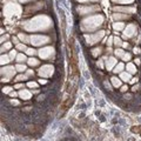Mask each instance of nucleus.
<instances>
[{
	"label": "nucleus",
	"instance_id": "obj_1",
	"mask_svg": "<svg viewBox=\"0 0 141 141\" xmlns=\"http://www.w3.org/2000/svg\"><path fill=\"white\" fill-rule=\"evenodd\" d=\"M114 11L125 12V13H134L135 8L134 7H114Z\"/></svg>",
	"mask_w": 141,
	"mask_h": 141
},
{
	"label": "nucleus",
	"instance_id": "obj_2",
	"mask_svg": "<svg viewBox=\"0 0 141 141\" xmlns=\"http://www.w3.org/2000/svg\"><path fill=\"white\" fill-rule=\"evenodd\" d=\"M99 9L98 6H92V7H84V8H79V12L81 13H86V12H92V11H96Z\"/></svg>",
	"mask_w": 141,
	"mask_h": 141
},
{
	"label": "nucleus",
	"instance_id": "obj_3",
	"mask_svg": "<svg viewBox=\"0 0 141 141\" xmlns=\"http://www.w3.org/2000/svg\"><path fill=\"white\" fill-rule=\"evenodd\" d=\"M114 2H118V4H131L134 0H113Z\"/></svg>",
	"mask_w": 141,
	"mask_h": 141
},
{
	"label": "nucleus",
	"instance_id": "obj_4",
	"mask_svg": "<svg viewBox=\"0 0 141 141\" xmlns=\"http://www.w3.org/2000/svg\"><path fill=\"white\" fill-rule=\"evenodd\" d=\"M133 30H134V27H133V26H129V27H128V30L125 31V36H129L131 34H132V31Z\"/></svg>",
	"mask_w": 141,
	"mask_h": 141
},
{
	"label": "nucleus",
	"instance_id": "obj_5",
	"mask_svg": "<svg viewBox=\"0 0 141 141\" xmlns=\"http://www.w3.org/2000/svg\"><path fill=\"white\" fill-rule=\"evenodd\" d=\"M112 82H113V85H114L115 87H119V86H120V80L116 79V78H113V79H112Z\"/></svg>",
	"mask_w": 141,
	"mask_h": 141
},
{
	"label": "nucleus",
	"instance_id": "obj_6",
	"mask_svg": "<svg viewBox=\"0 0 141 141\" xmlns=\"http://www.w3.org/2000/svg\"><path fill=\"white\" fill-rule=\"evenodd\" d=\"M122 69H123V65H122V64H119L118 66L115 67V70H114V72H116V73H118V72H121V70H122Z\"/></svg>",
	"mask_w": 141,
	"mask_h": 141
},
{
	"label": "nucleus",
	"instance_id": "obj_7",
	"mask_svg": "<svg viewBox=\"0 0 141 141\" xmlns=\"http://www.w3.org/2000/svg\"><path fill=\"white\" fill-rule=\"evenodd\" d=\"M122 27H123V25L121 23H118V24H115V25H114V28H115V30H121Z\"/></svg>",
	"mask_w": 141,
	"mask_h": 141
},
{
	"label": "nucleus",
	"instance_id": "obj_8",
	"mask_svg": "<svg viewBox=\"0 0 141 141\" xmlns=\"http://www.w3.org/2000/svg\"><path fill=\"white\" fill-rule=\"evenodd\" d=\"M121 78H122L125 81H127L128 79H129V74H127V73H122V75H121Z\"/></svg>",
	"mask_w": 141,
	"mask_h": 141
},
{
	"label": "nucleus",
	"instance_id": "obj_9",
	"mask_svg": "<svg viewBox=\"0 0 141 141\" xmlns=\"http://www.w3.org/2000/svg\"><path fill=\"white\" fill-rule=\"evenodd\" d=\"M114 62H115V60H114V59H109V62H108V65H107V67H108V68H111V67L114 65Z\"/></svg>",
	"mask_w": 141,
	"mask_h": 141
},
{
	"label": "nucleus",
	"instance_id": "obj_10",
	"mask_svg": "<svg viewBox=\"0 0 141 141\" xmlns=\"http://www.w3.org/2000/svg\"><path fill=\"white\" fill-rule=\"evenodd\" d=\"M20 95L23 96V98H26V99H27L28 96H30V93H27V92H21Z\"/></svg>",
	"mask_w": 141,
	"mask_h": 141
},
{
	"label": "nucleus",
	"instance_id": "obj_11",
	"mask_svg": "<svg viewBox=\"0 0 141 141\" xmlns=\"http://www.w3.org/2000/svg\"><path fill=\"white\" fill-rule=\"evenodd\" d=\"M127 68H128V70H129V72H135V68H134V66H133V65H128L127 66Z\"/></svg>",
	"mask_w": 141,
	"mask_h": 141
},
{
	"label": "nucleus",
	"instance_id": "obj_12",
	"mask_svg": "<svg viewBox=\"0 0 141 141\" xmlns=\"http://www.w3.org/2000/svg\"><path fill=\"white\" fill-rule=\"evenodd\" d=\"M1 62H2V64H4V62H5V64H6V62H8V58H7V57H2L1 58Z\"/></svg>",
	"mask_w": 141,
	"mask_h": 141
},
{
	"label": "nucleus",
	"instance_id": "obj_13",
	"mask_svg": "<svg viewBox=\"0 0 141 141\" xmlns=\"http://www.w3.org/2000/svg\"><path fill=\"white\" fill-rule=\"evenodd\" d=\"M23 60H25V57H24L23 54L18 55V61H23Z\"/></svg>",
	"mask_w": 141,
	"mask_h": 141
},
{
	"label": "nucleus",
	"instance_id": "obj_14",
	"mask_svg": "<svg viewBox=\"0 0 141 141\" xmlns=\"http://www.w3.org/2000/svg\"><path fill=\"white\" fill-rule=\"evenodd\" d=\"M38 64V61H36L35 59H31L30 60V65H36Z\"/></svg>",
	"mask_w": 141,
	"mask_h": 141
},
{
	"label": "nucleus",
	"instance_id": "obj_15",
	"mask_svg": "<svg viewBox=\"0 0 141 141\" xmlns=\"http://www.w3.org/2000/svg\"><path fill=\"white\" fill-rule=\"evenodd\" d=\"M114 18H116V19H121V18H125V15H121V14H114Z\"/></svg>",
	"mask_w": 141,
	"mask_h": 141
},
{
	"label": "nucleus",
	"instance_id": "obj_16",
	"mask_svg": "<svg viewBox=\"0 0 141 141\" xmlns=\"http://www.w3.org/2000/svg\"><path fill=\"white\" fill-rule=\"evenodd\" d=\"M17 68H18V69L21 72V70H25V66H23V65H19V66L17 67Z\"/></svg>",
	"mask_w": 141,
	"mask_h": 141
},
{
	"label": "nucleus",
	"instance_id": "obj_17",
	"mask_svg": "<svg viewBox=\"0 0 141 141\" xmlns=\"http://www.w3.org/2000/svg\"><path fill=\"white\" fill-rule=\"evenodd\" d=\"M27 53H28V54H34L35 51L34 50H27Z\"/></svg>",
	"mask_w": 141,
	"mask_h": 141
},
{
	"label": "nucleus",
	"instance_id": "obj_18",
	"mask_svg": "<svg viewBox=\"0 0 141 141\" xmlns=\"http://www.w3.org/2000/svg\"><path fill=\"white\" fill-rule=\"evenodd\" d=\"M116 55H122V51H120V50H116Z\"/></svg>",
	"mask_w": 141,
	"mask_h": 141
},
{
	"label": "nucleus",
	"instance_id": "obj_19",
	"mask_svg": "<svg viewBox=\"0 0 141 141\" xmlns=\"http://www.w3.org/2000/svg\"><path fill=\"white\" fill-rule=\"evenodd\" d=\"M28 86H30V87H35L36 84H34V82H30V84H28Z\"/></svg>",
	"mask_w": 141,
	"mask_h": 141
},
{
	"label": "nucleus",
	"instance_id": "obj_20",
	"mask_svg": "<svg viewBox=\"0 0 141 141\" xmlns=\"http://www.w3.org/2000/svg\"><path fill=\"white\" fill-rule=\"evenodd\" d=\"M115 44H116V45H120V44H121L120 39H118V38H116V39H115Z\"/></svg>",
	"mask_w": 141,
	"mask_h": 141
},
{
	"label": "nucleus",
	"instance_id": "obj_21",
	"mask_svg": "<svg viewBox=\"0 0 141 141\" xmlns=\"http://www.w3.org/2000/svg\"><path fill=\"white\" fill-rule=\"evenodd\" d=\"M127 89H128V87H127V86H123L122 88H121V91H122V92H126Z\"/></svg>",
	"mask_w": 141,
	"mask_h": 141
},
{
	"label": "nucleus",
	"instance_id": "obj_22",
	"mask_svg": "<svg viewBox=\"0 0 141 141\" xmlns=\"http://www.w3.org/2000/svg\"><path fill=\"white\" fill-rule=\"evenodd\" d=\"M9 91H11V88H9V87H6V88H4V92H6V93H8Z\"/></svg>",
	"mask_w": 141,
	"mask_h": 141
},
{
	"label": "nucleus",
	"instance_id": "obj_23",
	"mask_svg": "<svg viewBox=\"0 0 141 141\" xmlns=\"http://www.w3.org/2000/svg\"><path fill=\"white\" fill-rule=\"evenodd\" d=\"M18 48H19V50H25V46H24V45H19Z\"/></svg>",
	"mask_w": 141,
	"mask_h": 141
},
{
	"label": "nucleus",
	"instance_id": "obj_24",
	"mask_svg": "<svg viewBox=\"0 0 141 141\" xmlns=\"http://www.w3.org/2000/svg\"><path fill=\"white\" fill-rule=\"evenodd\" d=\"M15 57V51H13V52H11V58H14Z\"/></svg>",
	"mask_w": 141,
	"mask_h": 141
},
{
	"label": "nucleus",
	"instance_id": "obj_25",
	"mask_svg": "<svg viewBox=\"0 0 141 141\" xmlns=\"http://www.w3.org/2000/svg\"><path fill=\"white\" fill-rule=\"evenodd\" d=\"M13 42H14V44H18V39H17V38H13Z\"/></svg>",
	"mask_w": 141,
	"mask_h": 141
},
{
	"label": "nucleus",
	"instance_id": "obj_26",
	"mask_svg": "<svg viewBox=\"0 0 141 141\" xmlns=\"http://www.w3.org/2000/svg\"><path fill=\"white\" fill-rule=\"evenodd\" d=\"M78 1H80V2H87V1H91V0H78Z\"/></svg>",
	"mask_w": 141,
	"mask_h": 141
},
{
	"label": "nucleus",
	"instance_id": "obj_27",
	"mask_svg": "<svg viewBox=\"0 0 141 141\" xmlns=\"http://www.w3.org/2000/svg\"><path fill=\"white\" fill-rule=\"evenodd\" d=\"M19 1H21V2H26V1H30V0H19Z\"/></svg>",
	"mask_w": 141,
	"mask_h": 141
}]
</instances>
